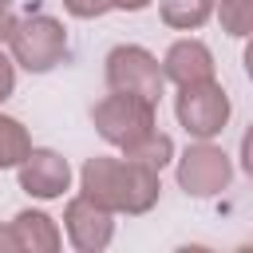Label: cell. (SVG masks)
I'll return each mask as SVG.
<instances>
[{
  "label": "cell",
  "instance_id": "30bf717a",
  "mask_svg": "<svg viewBox=\"0 0 253 253\" xmlns=\"http://www.w3.org/2000/svg\"><path fill=\"white\" fill-rule=\"evenodd\" d=\"M12 229H16L24 253H55V249H63V229L43 210H20L12 217Z\"/></svg>",
  "mask_w": 253,
  "mask_h": 253
},
{
  "label": "cell",
  "instance_id": "ffe728a7",
  "mask_svg": "<svg viewBox=\"0 0 253 253\" xmlns=\"http://www.w3.org/2000/svg\"><path fill=\"white\" fill-rule=\"evenodd\" d=\"M150 4H154V0H115L119 12H146Z\"/></svg>",
  "mask_w": 253,
  "mask_h": 253
},
{
  "label": "cell",
  "instance_id": "d6986e66",
  "mask_svg": "<svg viewBox=\"0 0 253 253\" xmlns=\"http://www.w3.org/2000/svg\"><path fill=\"white\" fill-rule=\"evenodd\" d=\"M0 253H24V249H20V237H16V229H12V221L0 225Z\"/></svg>",
  "mask_w": 253,
  "mask_h": 253
},
{
  "label": "cell",
  "instance_id": "4fadbf2b",
  "mask_svg": "<svg viewBox=\"0 0 253 253\" xmlns=\"http://www.w3.org/2000/svg\"><path fill=\"white\" fill-rule=\"evenodd\" d=\"M123 154L162 174V170H166V166L174 162V138H170L166 130H158V126H154V130H150L146 138H138V142H134V146H126Z\"/></svg>",
  "mask_w": 253,
  "mask_h": 253
},
{
  "label": "cell",
  "instance_id": "52a82bcc",
  "mask_svg": "<svg viewBox=\"0 0 253 253\" xmlns=\"http://www.w3.org/2000/svg\"><path fill=\"white\" fill-rule=\"evenodd\" d=\"M63 233L79 253H103L115 241V213L87 194H75L63 206Z\"/></svg>",
  "mask_w": 253,
  "mask_h": 253
},
{
  "label": "cell",
  "instance_id": "ba28073f",
  "mask_svg": "<svg viewBox=\"0 0 253 253\" xmlns=\"http://www.w3.org/2000/svg\"><path fill=\"white\" fill-rule=\"evenodd\" d=\"M16 178H20V190L40 202H55L71 190V166L51 146H32V154L16 166Z\"/></svg>",
  "mask_w": 253,
  "mask_h": 253
},
{
  "label": "cell",
  "instance_id": "6da1fadb",
  "mask_svg": "<svg viewBox=\"0 0 253 253\" xmlns=\"http://www.w3.org/2000/svg\"><path fill=\"white\" fill-rule=\"evenodd\" d=\"M79 194L95 198L99 206H107L111 213H126V217H142L158 206L162 182L158 170L134 162V158H111V154H95L83 162L79 170Z\"/></svg>",
  "mask_w": 253,
  "mask_h": 253
},
{
  "label": "cell",
  "instance_id": "7a4b0ae2",
  "mask_svg": "<svg viewBox=\"0 0 253 253\" xmlns=\"http://www.w3.org/2000/svg\"><path fill=\"white\" fill-rule=\"evenodd\" d=\"M8 51H12L16 67H24L32 75H47L71 51L67 28H63V20H55L47 12H28L24 20H16V32L8 40Z\"/></svg>",
  "mask_w": 253,
  "mask_h": 253
},
{
  "label": "cell",
  "instance_id": "8fae6325",
  "mask_svg": "<svg viewBox=\"0 0 253 253\" xmlns=\"http://www.w3.org/2000/svg\"><path fill=\"white\" fill-rule=\"evenodd\" d=\"M217 12V0H158V16L174 32H198Z\"/></svg>",
  "mask_w": 253,
  "mask_h": 253
},
{
  "label": "cell",
  "instance_id": "7c38bea8",
  "mask_svg": "<svg viewBox=\"0 0 253 253\" xmlns=\"http://www.w3.org/2000/svg\"><path fill=\"white\" fill-rule=\"evenodd\" d=\"M32 154V134L20 119L0 115V170H16Z\"/></svg>",
  "mask_w": 253,
  "mask_h": 253
},
{
  "label": "cell",
  "instance_id": "e0dca14e",
  "mask_svg": "<svg viewBox=\"0 0 253 253\" xmlns=\"http://www.w3.org/2000/svg\"><path fill=\"white\" fill-rule=\"evenodd\" d=\"M16 4L12 0H0V43H8L12 40V32H16Z\"/></svg>",
  "mask_w": 253,
  "mask_h": 253
},
{
  "label": "cell",
  "instance_id": "44dd1931",
  "mask_svg": "<svg viewBox=\"0 0 253 253\" xmlns=\"http://www.w3.org/2000/svg\"><path fill=\"white\" fill-rule=\"evenodd\" d=\"M241 63H245V75H249V83H253V36L245 40V55H241Z\"/></svg>",
  "mask_w": 253,
  "mask_h": 253
},
{
  "label": "cell",
  "instance_id": "5b68a950",
  "mask_svg": "<svg viewBox=\"0 0 253 253\" xmlns=\"http://www.w3.org/2000/svg\"><path fill=\"white\" fill-rule=\"evenodd\" d=\"M174 178L186 198H217L233 182V162L213 138H194L178 158H174Z\"/></svg>",
  "mask_w": 253,
  "mask_h": 253
},
{
  "label": "cell",
  "instance_id": "9a60e30c",
  "mask_svg": "<svg viewBox=\"0 0 253 253\" xmlns=\"http://www.w3.org/2000/svg\"><path fill=\"white\" fill-rule=\"evenodd\" d=\"M63 12L75 20H99V16L115 12V0H63Z\"/></svg>",
  "mask_w": 253,
  "mask_h": 253
},
{
  "label": "cell",
  "instance_id": "ac0fdd59",
  "mask_svg": "<svg viewBox=\"0 0 253 253\" xmlns=\"http://www.w3.org/2000/svg\"><path fill=\"white\" fill-rule=\"evenodd\" d=\"M237 158H241V170L253 178V123H249L245 134H241V154H237Z\"/></svg>",
  "mask_w": 253,
  "mask_h": 253
},
{
  "label": "cell",
  "instance_id": "9c48e42d",
  "mask_svg": "<svg viewBox=\"0 0 253 253\" xmlns=\"http://www.w3.org/2000/svg\"><path fill=\"white\" fill-rule=\"evenodd\" d=\"M162 71H166V83L174 87H194V83H206L217 75V63H213V51L210 43L186 36V40H174L162 55Z\"/></svg>",
  "mask_w": 253,
  "mask_h": 253
},
{
  "label": "cell",
  "instance_id": "8992f818",
  "mask_svg": "<svg viewBox=\"0 0 253 253\" xmlns=\"http://www.w3.org/2000/svg\"><path fill=\"white\" fill-rule=\"evenodd\" d=\"M229 95L217 79L194 83V87H178L174 95V119L190 138H217L229 123Z\"/></svg>",
  "mask_w": 253,
  "mask_h": 253
},
{
  "label": "cell",
  "instance_id": "5bb4252c",
  "mask_svg": "<svg viewBox=\"0 0 253 253\" xmlns=\"http://www.w3.org/2000/svg\"><path fill=\"white\" fill-rule=\"evenodd\" d=\"M217 24L225 36L233 40H249L253 36V0H217Z\"/></svg>",
  "mask_w": 253,
  "mask_h": 253
},
{
  "label": "cell",
  "instance_id": "277c9868",
  "mask_svg": "<svg viewBox=\"0 0 253 253\" xmlns=\"http://www.w3.org/2000/svg\"><path fill=\"white\" fill-rule=\"evenodd\" d=\"M103 75H107L111 91L138 95L146 103H158L166 91V71L158 63V55L142 43H115L103 59Z\"/></svg>",
  "mask_w": 253,
  "mask_h": 253
},
{
  "label": "cell",
  "instance_id": "3957f363",
  "mask_svg": "<svg viewBox=\"0 0 253 253\" xmlns=\"http://www.w3.org/2000/svg\"><path fill=\"white\" fill-rule=\"evenodd\" d=\"M158 103H146L138 95H123V91H111L103 95L95 107H91V123L99 130V138L115 150H126L134 146L138 138H146L154 126H158V115H154Z\"/></svg>",
  "mask_w": 253,
  "mask_h": 253
},
{
  "label": "cell",
  "instance_id": "2e32d148",
  "mask_svg": "<svg viewBox=\"0 0 253 253\" xmlns=\"http://www.w3.org/2000/svg\"><path fill=\"white\" fill-rule=\"evenodd\" d=\"M12 91H16V59H8L0 51V103L12 99Z\"/></svg>",
  "mask_w": 253,
  "mask_h": 253
}]
</instances>
